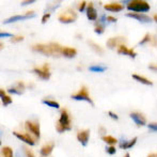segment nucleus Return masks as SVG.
<instances>
[{
  "mask_svg": "<svg viewBox=\"0 0 157 157\" xmlns=\"http://www.w3.org/2000/svg\"><path fill=\"white\" fill-rule=\"evenodd\" d=\"M24 90H25V85H24V82H17L16 87L9 89V90H8V92H10V93L21 94V93L24 92Z\"/></svg>",
  "mask_w": 157,
  "mask_h": 157,
  "instance_id": "obj_19",
  "label": "nucleus"
},
{
  "mask_svg": "<svg viewBox=\"0 0 157 157\" xmlns=\"http://www.w3.org/2000/svg\"><path fill=\"white\" fill-rule=\"evenodd\" d=\"M104 8H105V10L110 11V12H120V11H122L125 6L121 3H118V2H111V3L106 4Z\"/></svg>",
  "mask_w": 157,
  "mask_h": 157,
  "instance_id": "obj_15",
  "label": "nucleus"
},
{
  "mask_svg": "<svg viewBox=\"0 0 157 157\" xmlns=\"http://www.w3.org/2000/svg\"><path fill=\"white\" fill-rule=\"evenodd\" d=\"M106 151H107V153L108 154H110V155H113L114 153H116V147H107V150H106Z\"/></svg>",
  "mask_w": 157,
  "mask_h": 157,
  "instance_id": "obj_33",
  "label": "nucleus"
},
{
  "mask_svg": "<svg viewBox=\"0 0 157 157\" xmlns=\"http://www.w3.org/2000/svg\"><path fill=\"white\" fill-rule=\"evenodd\" d=\"M99 134H101V135H105L106 134V129L103 127V126H101V128H99Z\"/></svg>",
  "mask_w": 157,
  "mask_h": 157,
  "instance_id": "obj_40",
  "label": "nucleus"
},
{
  "mask_svg": "<svg viewBox=\"0 0 157 157\" xmlns=\"http://www.w3.org/2000/svg\"><path fill=\"white\" fill-rule=\"evenodd\" d=\"M6 94V92L4 91L3 89H0V97H2V96H4V95Z\"/></svg>",
  "mask_w": 157,
  "mask_h": 157,
  "instance_id": "obj_41",
  "label": "nucleus"
},
{
  "mask_svg": "<svg viewBox=\"0 0 157 157\" xmlns=\"http://www.w3.org/2000/svg\"><path fill=\"white\" fill-rule=\"evenodd\" d=\"M87 17L89 21H96L97 19V12L94 9L93 3H90L87 6Z\"/></svg>",
  "mask_w": 157,
  "mask_h": 157,
  "instance_id": "obj_16",
  "label": "nucleus"
},
{
  "mask_svg": "<svg viewBox=\"0 0 157 157\" xmlns=\"http://www.w3.org/2000/svg\"><path fill=\"white\" fill-rule=\"evenodd\" d=\"M136 142H137V137H135V138L132 139L130 141H122V142L120 143V147L123 150L130 149V147H132L136 144Z\"/></svg>",
  "mask_w": 157,
  "mask_h": 157,
  "instance_id": "obj_21",
  "label": "nucleus"
},
{
  "mask_svg": "<svg viewBox=\"0 0 157 157\" xmlns=\"http://www.w3.org/2000/svg\"><path fill=\"white\" fill-rule=\"evenodd\" d=\"M23 154L25 157H35L33 152L30 149H28V147H23Z\"/></svg>",
  "mask_w": 157,
  "mask_h": 157,
  "instance_id": "obj_29",
  "label": "nucleus"
},
{
  "mask_svg": "<svg viewBox=\"0 0 157 157\" xmlns=\"http://www.w3.org/2000/svg\"><path fill=\"white\" fill-rule=\"evenodd\" d=\"M59 21L62 24H71L74 23L75 21L77 19V14L74 10L72 9H68V10L64 11L63 13H61L59 15Z\"/></svg>",
  "mask_w": 157,
  "mask_h": 157,
  "instance_id": "obj_4",
  "label": "nucleus"
},
{
  "mask_svg": "<svg viewBox=\"0 0 157 157\" xmlns=\"http://www.w3.org/2000/svg\"><path fill=\"white\" fill-rule=\"evenodd\" d=\"M150 68H151V70H152V68H153V70H156V65H155V64H153V65L151 64V65H150Z\"/></svg>",
  "mask_w": 157,
  "mask_h": 157,
  "instance_id": "obj_42",
  "label": "nucleus"
},
{
  "mask_svg": "<svg viewBox=\"0 0 157 157\" xmlns=\"http://www.w3.org/2000/svg\"><path fill=\"white\" fill-rule=\"evenodd\" d=\"M21 41H24L23 35H13L12 39H11L12 43H18V42H21Z\"/></svg>",
  "mask_w": 157,
  "mask_h": 157,
  "instance_id": "obj_30",
  "label": "nucleus"
},
{
  "mask_svg": "<svg viewBox=\"0 0 157 157\" xmlns=\"http://www.w3.org/2000/svg\"><path fill=\"white\" fill-rule=\"evenodd\" d=\"M86 8H87V2H86V1H81L80 4H79V8H78L79 12H83V10H85Z\"/></svg>",
  "mask_w": 157,
  "mask_h": 157,
  "instance_id": "obj_32",
  "label": "nucleus"
},
{
  "mask_svg": "<svg viewBox=\"0 0 157 157\" xmlns=\"http://www.w3.org/2000/svg\"><path fill=\"white\" fill-rule=\"evenodd\" d=\"M150 41H152V37H151V35L150 34H145V36L143 37L142 40L140 41V45H143V44H145V43H147V42H150Z\"/></svg>",
  "mask_w": 157,
  "mask_h": 157,
  "instance_id": "obj_31",
  "label": "nucleus"
},
{
  "mask_svg": "<svg viewBox=\"0 0 157 157\" xmlns=\"http://www.w3.org/2000/svg\"><path fill=\"white\" fill-rule=\"evenodd\" d=\"M56 129L58 130V132H64L65 130L71 129V117L66 109L61 110V116L57 122Z\"/></svg>",
  "mask_w": 157,
  "mask_h": 157,
  "instance_id": "obj_2",
  "label": "nucleus"
},
{
  "mask_svg": "<svg viewBox=\"0 0 157 157\" xmlns=\"http://www.w3.org/2000/svg\"><path fill=\"white\" fill-rule=\"evenodd\" d=\"M118 54L120 55H126V56H129L132 57V58H136L137 54L135 52V50L132 49V48H128L126 45H120L118 47Z\"/></svg>",
  "mask_w": 157,
  "mask_h": 157,
  "instance_id": "obj_14",
  "label": "nucleus"
},
{
  "mask_svg": "<svg viewBox=\"0 0 157 157\" xmlns=\"http://www.w3.org/2000/svg\"><path fill=\"white\" fill-rule=\"evenodd\" d=\"M132 77L135 79V80L139 81V82L143 83V85H147V86H152V85H153V81L149 80L147 78L140 76V75H138V74H132Z\"/></svg>",
  "mask_w": 157,
  "mask_h": 157,
  "instance_id": "obj_20",
  "label": "nucleus"
},
{
  "mask_svg": "<svg viewBox=\"0 0 157 157\" xmlns=\"http://www.w3.org/2000/svg\"><path fill=\"white\" fill-rule=\"evenodd\" d=\"M61 55L66 58H73L77 55V49L73 47H62V52Z\"/></svg>",
  "mask_w": 157,
  "mask_h": 157,
  "instance_id": "obj_17",
  "label": "nucleus"
},
{
  "mask_svg": "<svg viewBox=\"0 0 157 157\" xmlns=\"http://www.w3.org/2000/svg\"><path fill=\"white\" fill-rule=\"evenodd\" d=\"M126 8L129 11H132V13H147L150 11V4L147 1H141V0H134L129 1L126 6Z\"/></svg>",
  "mask_w": 157,
  "mask_h": 157,
  "instance_id": "obj_3",
  "label": "nucleus"
},
{
  "mask_svg": "<svg viewBox=\"0 0 157 157\" xmlns=\"http://www.w3.org/2000/svg\"><path fill=\"white\" fill-rule=\"evenodd\" d=\"M149 128H150V129L153 130V132H156V130H157L156 123H151V124H149Z\"/></svg>",
  "mask_w": 157,
  "mask_h": 157,
  "instance_id": "obj_36",
  "label": "nucleus"
},
{
  "mask_svg": "<svg viewBox=\"0 0 157 157\" xmlns=\"http://www.w3.org/2000/svg\"><path fill=\"white\" fill-rule=\"evenodd\" d=\"M89 138H90V130L89 129L80 130V132H77V139H78V141L83 145V147H86V145L88 144Z\"/></svg>",
  "mask_w": 157,
  "mask_h": 157,
  "instance_id": "obj_12",
  "label": "nucleus"
},
{
  "mask_svg": "<svg viewBox=\"0 0 157 157\" xmlns=\"http://www.w3.org/2000/svg\"><path fill=\"white\" fill-rule=\"evenodd\" d=\"M71 97H72L73 99H75V101H86L89 104H91V105H93V101H92V98L90 97L89 91H88V89L86 87L81 88L76 94H72Z\"/></svg>",
  "mask_w": 157,
  "mask_h": 157,
  "instance_id": "obj_5",
  "label": "nucleus"
},
{
  "mask_svg": "<svg viewBox=\"0 0 157 157\" xmlns=\"http://www.w3.org/2000/svg\"><path fill=\"white\" fill-rule=\"evenodd\" d=\"M124 157H130V156H129V154H128V153H126V155Z\"/></svg>",
  "mask_w": 157,
  "mask_h": 157,
  "instance_id": "obj_45",
  "label": "nucleus"
},
{
  "mask_svg": "<svg viewBox=\"0 0 157 157\" xmlns=\"http://www.w3.org/2000/svg\"><path fill=\"white\" fill-rule=\"evenodd\" d=\"M32 50L36 52H41L46 56H54L59 57L62 52V46L57 43H49V44H35L32 46Z\"/></svg>",
  "mask_w": 157,
  "mask_h": 157,
  "instance_id": "obj_1",
  "label": "nucleus"
},
{
  "mask_svg": "<svg viewBox=\"0 0 157 157\" xmlns=\"http://www.w3.org/2000/svg\"><path fill=\"white\" fill-rule=\"evenodd\" d=\"M147 157H156V154L155 153H152V154H150Z\"/></svg>",
  "mask_w": 157,
  "mask_h": 157,
  "instance_id": "obj_43",
  "label": "nucleus"
},
{
  "mask_svg": "<svg viewBox=\"0 0 157 157\" xmlns=\"http://www.w3.org/2000/svg\"><path fill=\"white\" fill-rule=\"evenodd\" d=\"M33 2H34V0H29V1H23L21 4H23V6H26V4H31Z\"/></svg>",
  "mask_w": 157,
  "mask_h": 157,
  "instance_id": "obj_39",
  "label": "nucleus"
},
{
  "mask_svg": "<svg viewBox=\"0 0 157 157\" xmlns=\"http://www.w3.org/2000/svg\"><path fill=\"white\" fill-rule=\"evenodd\" d=\"M49 18H50V13H45V14L43 15V18H42V23L45 24Z\"/></svg>",
  "mask_w": 157,
  "mask_h": 157,
  "instance_id": "obj_34",
  "label": "nucleus"
},
{
  "mask_svg": "<svg viewBox=\"0 0 157 157\" xmlns=\"http://www.w3.org/2000/svg\"><path fill=\"white\" fill-rule=\"evenodd\" d=\"M12 37L13 35L11 34V33H8V32H0V39L1 37Z\"/></svg>",
  "mask_w": 157,
  "mask_h": 157,
  "instance_id": "obj_35",
  "label": "nucleus"
},
{
  "mask_svg": "<svg viewBox=\"0 0 157 157\" xmlns=\"http://www.w3.org/2000/svg\"><path fill=\"white\" fill-rule=\"evenodd\" d=\"M130 118L135 121V123L138 126H144L147 124V118L142 113H140V112H132L130 113Z\"/></svg>",
  "mask_w": 157,
  "mask_h": 157,
  "instance_id": "obj_13",
  "label": "nucleus"
},
{
  "mask_svg": "<svg viewBox=\"0 0 157 157\" xmlns=\"http://www.w3.org/2000/svg\"><path fill=\"white\" fill-rule=\"evenodd\" d=\"M1 153L3 157H13V150L10 147H2Z\"/></svg>",
  "mask_w": 157,
  "mask_h": 157,
  "instance_id": "obj_24",
  "label": "nucleus"
},
{
  "mask_svg": "<svg viewBox=\"0 0 157 157\" xmlns=\"http://www.w3.org/2000/svg\"><path fill=\"white\" fill-rule=\"evenodd\" d=\"M54 143H47V144H45L43 147L41 149V155L43 156H49L50 154H52V150H54Z\"/></svg>",
  "mask_w": 157,
  "mask_h": 157,
  "instance_id": "obj_18",
  "label": "nucleus"
},
{
  "mask_svg": "<svg viewBox=\"0 0 157 157\" xmlns=\"http://www.w3.org/2000/svg\"><path fill=\"white\" fill-rule=\"evenodd\" d=\"M126 41V39L124 36H114L111 37L107 41V46L111 49H114V48L119 47L120 45H123V43Z\"/></svg>",
  "mask_w": 157,
  "mask_h": 157,
  "instance_id": "obj_10",
  "label": "nucleus"
},
{
  "mask_svg": "<svg viewBox=\"0 0 157 157\" xmlns=\"http://www.w3.org/2000/svg\"><path fill=\"white\" fill-rule=\"evenodd\" d=\"M33 72L40 77V78L44 79V80H47L50 78V65L48 63H45L41 67H35L33 70Z\"/></svg>",
  "mask_w": 157,
  "mask_h": 157,
  "instance_id": "obj_6",
  "label": "nucleus"
},
{
  "mask_svg": "<svg viewBox=\"0 0 157 157\" xmlns=\"http://www.w3.org/2000/svg\"><path fill=\"white\" fill-rule=\"evenodd\" d=\"M106 19H107V21H109V23H117V18L113 16H108Z\"/></svg>",
  "mask_w": 157,
  "mask_h": 157,
  "instance_id": "obj_37",
  "label": "nucleus"
},
{
  "mask_svg": "<svg viewBox=\"0 0 157 157\" xmlns=\"http://www.w3.org/2000/svg\"><path fill=\"white\" fill-rule=\"evenodd\" d=\"M25 126L28 130H29L30 134L34 135L35 136V139H39L40 138V135H41V132H40V125H39V122L36 121H27L25 123Z\"/></svg>",
  "mask_w": 157,
  "mask_h": 157,
  "instance_id": "obj_8",
  "label": "nucleus"
},
{
  "mask_svg": "<svg viewBox=\"0 0 157 157\" xmlns=\"http://www.w3.org/2000/svg\"><path fill=\"white\" fill-rule=\"evenodd\" d=\"M0 144H1V141H0Z\"/></svg>",
  "mask_w": 157,
  "mask_h": 157,
  "instance_id": "obj_46",
  "label": "nucleus"
},
{
  "mask_svg": "<svg viewBox=\"0 0 157 157\" xmlns=\"http://www.w3.org/2000/svg\"><path fill=\"white\" fill-rule=\"evenodd\" d=\"M88 44H89V45L91 46L92 49H93L94 52H96V54H98V55H104L105 50L103 49V47H101V46L97 45V44H95V43H93V42H91V41L88 42Z\"/></svg>",
  "mask_w": 157,
  "mask_h": 157,
  "instance_id": "obj_23",
  "label": "nucleus"
},
{
  "mask_svg": "<svg viewBox=\"0 0 157 157\" xmlns=\"http://www.w3.org/2000/svg\"><path fill=\"white\" fill-rule=\"evenodd\" d=\"M1 49H3V44L0 42V50H1Z\"/></svg>",
  "mask_w": 157,
  "mask_h": 157,
  "instance_id": "obj_44",
  "label": "nucleus"
},
{
  "mask_svg": "<svg viewBox=\"0 0 157 157\" xmlns=\"http://www.w3.org/2000/svg\"><path fill=\"white\" fill-rule=\"evenodd\" d=\"M108 114H109V116H110V117H111V118H112V119H113V120H118V119H119L118 114L113 113V112H112V111H109V112H108Z\"/></svg>",
  "mask_w": 157,
  "mask_h": 157,
  "instance_id": "obj_38",
  "label": "nucleus"
},
{
  "mask_svg": "<svg viewBox=\"0 0 157 157\" xmlns=\"http://www.w3.org/2000/svg\"><path fill=\"white\" fill-rule=\"evenodd\" d=\"M101 139H103V141L104 142H106L107 144H109L110 147H113L116 143H118V140H117L114 137H112V136H103L101 137Z\"/></svg>",
  "mask_w": 157,
  "mask_h": 157,
  "instance_id": "obj_22",
  "label": "nucleus"
},
{
  "mask_svg": "<svg viewBox=\"0 0 157 157\" xmlns=\"http://www.w3.org/2000/svg\"><path fill=\"white\" fill-rule=\"evenodd\" d=\"M32 17H34V11H29V12H27L25 15H14V16L10 17V18L6 19V21H3V24H12V23H15V21L32 18Z\"/></svg>",
  "mask_w": 157,
  "mask_h": 157,
  "instance_id": "obj_7",
  "label": "nucleus"
},
{
  "mask_svg": "<svg viewBox=\"0 0 157 157\" xmlns=\"http://www.w3.org/2000/svg\"><path fill=\"white\" fill-rule=\"evenodd\" d=\"M89 70L91 72H95V73H101V72H105L107 70L106 66H99V65H94V66H90Z\"/></svg>",
  "mask_w": 157,
  "mask_h": 157,
  "instance_id": "obj_26",
  "label": "nucleus"
},
{
  "mask_svg": "<svg viewBox=\"0 0 157 157\" xmlns=\"http://www.w3.org/2000/svg\"><path fill=\"white\" fill-rule=\"evenodd\" d=\"M1 101H2V105L3 106H8V105H10V104H12V98L6 94L1 97Z\"/></svg>",
  "mask_w": 157,
  "mask_h": 157,
  "instance_id": "obj_28",
  "label": "nucleus"
},
{
  "mask_svg": "<svg viewBox=\"0 0 157 157\" xmlns=\"http://www.w3.org/2000/svg\"><path fill=\"white\" fill-rule=\"evenodd\" d=\"M94 31L96 32L97 34H101V33H104V31H105V26L101 23H99V21H97L96 25H95Z\"/></svg>",
  "mask_w": 157,
  "mask_h": 157,
  "instance_id": "obj_27",
  "label": "nucleus"
},
{
  "mask_svg": "<svg viewBox=\"0 0 157 157\" xmlns=\"http://www.w3.org/2000/svg\"><path fill=\"white\" fill-rule=\"evenodd\" d=\"M13 135H14L15 137H17L19 140L23 141L24 143H27V144H29V145H34L37 141V139L33 138L31 135H29V134H21V132H14Z\"/></svg>",
  "mask_w": 157,
  "mask_h": 157,
  "instance_id": "obj_9",
  "label": "nucleus"
},
{
  "mask_svg": "<svg viewBox=\"0 0 157 157\" xmlns=\"http://www.w3.org/2000/svg\"><path fill=\"white\" fill-rule=\"evenodd\" d=\"M126 16L130 17V18H134L139 21L140 23H152V17H150L149 15L140 14V13H127Z\"/></svg>",
  "mask_w": 157,
  "mask_h": 157,
  "instance_id": "obj_11",
  "label": "nucleus"
},
{
  "mask_svg": "<svg viewBox=\"0 0 157 157\" xmlns=\"http://www.w3.org/2000/svg\"><path fill=\"white\" fill-rule=\"evenodd\" d=\"M43 104H45V105L49 106V107H52V108H60L59 103H57L56 101H52V99H44Z\"/></svg>",
  "mask_w": 157,
  "mask_h": 157,
  "instance_id": "obj_25",
  "label": "nucleus"
}]
</instances>
